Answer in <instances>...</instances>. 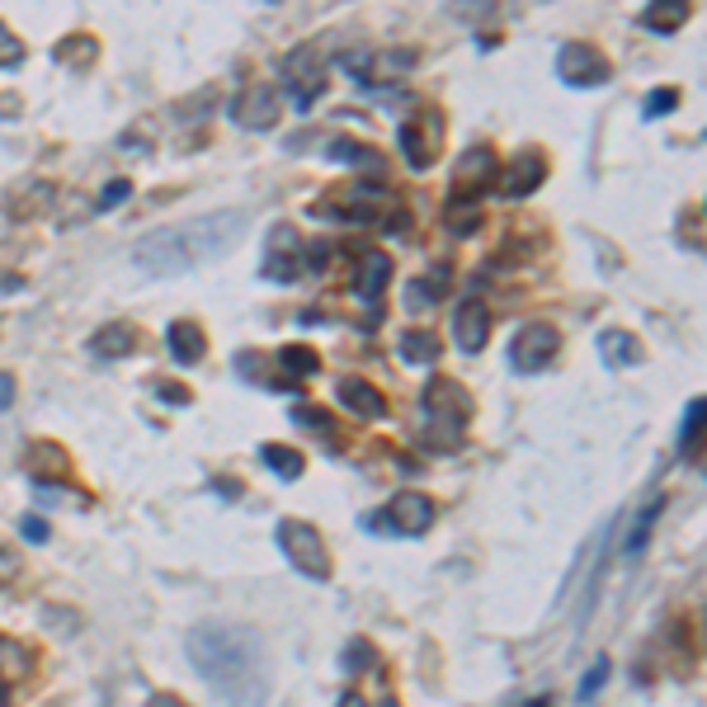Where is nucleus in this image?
<instances>
[{
    "mask_svg": "<svg viewBox=\"0 0 707 707\" xmlns=\"http://www.w3.org/2000/svg\"><path fill=\"white\" fill-rule=\"evenodd\" d=\"M189 660L213 684L227 707H265L269 698V660L265 642L241 622H203L189 637Z\"/></svg>",
    "mask_w": 707,
    "mask_h": 707,
    "instance_id": "nucleus-1",
    "label": "nucleus"
},
{
    "mask_svg": "<svg viewBox=\"0 0 707 707\" xmlns=\"http://www.w3.org/2000/svg\"><path fill=\"white\" fill-rule=\"evenodd\" d=\"M246 231V213L241 208H222V213H203L194 222L152 231L132 246V265L146 274H189L198 265H213L241 241Z\"/></svg>",
    "mask_w": 707,
    "mask_h": 707,
    "instance_id": "nucleus-2",
    "label": "nucleus"
},
{
    "mask_svg": "<svg viewBox=\"0 0 707 707\" xmlns=\"http://www.w3.org/2000/svg\"><path fill=\"white\" fill-rule=\"evenodd\" d=\"M425 415H429V444L453 448L472 420V397L458 383H448V377H434V383H425Z\"/></svg>",
    "mask_w": 707,
    "mask_h": 707,
    "instance_id": "nucleus-3",
    "label": "nucleus"
},
{
    "mask_svg": "<svg viewBox=\"0 0 707 707\" xmlns=\"http://www.w3.org/2000/svg\"><path fill=\"white\" fill-rule=\"evenodd\" d=\"M279 548L288 552V562L311 580H331V552H325L321 534L303 519H279Z\"/></svg>",
    "mask_w": 707,
    "mask_h": 707,
    "instance_id": "nucleus-4",
    "label": "nucleus"
},
{
    "mask_svg": "<svg viewBox=\"0 0 707 707\" xmlns=\"http://www.w3.org/2000/svg\"><path fill=\"white\" fill-rule=\"evenodd\" d=\"M556 349H562V335H556V325L528 321L524 331L514 335V345H510V363H514V373H542L556 359Z\"/></svg>",
    "mask_w": 707,
    "mask_h": 707,
    "instance_id": "nucleus-5",
    "label": "nucleus"
},
{
    "mask_svg": "<svg viewBox=\"0 0 707 707\" xmlns=\"http://www.w3.org/2000/svg\"><path fill=\"white\" fill-rule=\"evenodd\" d=\"M556 72H562L566 86L594 90V86H604L608 80V57L594 43H566L562 57H556Z\"/></svg>",
    "mask_w": 707,
    "mask_h": 707,
    "instance_id": "nucleus-6",
    "label": "nucleus"
},
{
    "mask_svg": "<svg viewBox=\"0 0 707 707\" xmlns=\"http://www.w3.org/2000/svg\"><path fill=\"white\" fill-rule=\"evenodd\" d=\"M283 86L293 90V104L303 108V114L321 100V90H325V72H321V62L311 57V48L288 52V62H283Z\"/></svg>",
    "mask_w": 707,
    "mask_h": 707,
    "instance_id": "nucleus-7",
    "label": "nucleus"
},
{
    "mask_svg": "<svg viewBox=\"0 0 707 707\" xmlns=\"http://www.w3.org/2000/svg\"><path fill=\"white\" fill-rule=\"evenodd\" d=\"M231 118H236L241 128H250V132H265V128H274L279 124V90L274 86H246L231 100Z\"/></svg>",
    "mask_w": 707,
    "mask_h": 707,
    "instance_id": "nucleus-8",
    "label": "nucleus"
},
{
    "mask_svg": "<svg viewBox=\"0 0 707 707\" xmlns=\"http://www.w3.org/2000/svg\"><path fill=\"white\" fill-rule=\"evenodd\" d=\"M434 519V505H429V496H420V491H401L391 505L377 514L373 524H387L391 534H401V538H415V534H425Z\"/></svg>",
    "mask_w": 707,
    "mask_h": 707,
    "instance_id": "nucleus-9",
    "label": "nucleus"
},
{
    "mask_svg": "<svg viewBox=\"0 0 707 707\" xmlns=\"http://www.w3.org/2000/svg\"><path fill=\"white\" fill-rule=\"evenodd\" d=\"M439 142H444V124H439V118L429 124V114H420V118H406V124H401V152H406V160H411L415 170L434 166Z\"/></svg>",
    "mask_w": 707,
    "mask_h": 707,
    "instance_id": "nucleus-10",
    "label": "nucleus"
},
{
    "mask_svg": "<svg viewBox=\"0 0 707 707\" xmlns=\"http://www.w3.org/2000/svg\"><path fill=\"white\" fill-rule=\"evenodd\" d=\"M303 265H307V255H303V241H297V231L288 222L274 227V236H269V265H265V274L279 279V283H293L297 274H303Z\"/></svg>",
    "mask_w": 707,
    "mask_h": 707,
    "instance_id": "nucleus-11",
    "label": "nucleus"
},
{
    "mask_svg": "<svg viewBox=\"0 0 707 707\" xmlns=\"http://www.w3.org/2000/svg\"><path fill=\"white\" fill-rule=\"evenodd\" d=\"M496 170H500V166H496V152H491V146H472V152H462L458 170H453L458 198H477L481 189H491Z\"/></svg>",
    "mask_w": 707,
    "mask_h": 707,
    "instance_id": "nucleus-12",
    "label": "nucleus"
},
{
    "mask_svg": "<svg viewBox=\"0 0 707 707\" xmlns=\"http://www.w3.org/2000/svg\"><path fill=\"white\" fill-rule=\"evenodd\" d=\"M453 339L462 354H481L486 339H491V307L477 303V297H467L458 311H453Z\"/></svg>",
    "mask_w": 707,
    "mask_h": 707,
    "instance_id": "nucleus-13",
    "label": "nucleus"
},
{
    "mask_svg": "<svg viewBox=\"0 0 707 707\" xmlns=\"http://www.w3.org/2000/svg\"><path fill=\"white\" fill-rule=\"evenodd\" d=\"M542 180H548V160H542V152H519L505 170V198H528Z\"/></svg>",
    "mask_w": 707,
    "mask_h": 707,
    "instance_id": "nucleus-14",
    "label": "nucleus"
},
{
    "mask_svg": "<svg viewBox=\"0 0 707 707\" xmlns=\"http://www.w3.org/2000/svg\"><path fill=\"white\" fill-rule=\"evenodd\" d=\"M339 406H349V415H359V420L387 415V397L373 383H363V377H345V383H339Z\"/></svg>",
    "mask_w": 707,
    "mask_h": 707,
    "instance_id": "nucleus-15",
    "label": "nucleus"
},
{
    "mask_svg": "<svg viewBox=\"0 0 707 707\" xmlns=\"http://www.w3.org/2000/svg\"><path fill=\"white\" fill-rule=\"evenodd\" d=\"M387 283H391V260H387L383 250H369L359 260V274H354V293H359L363 303H377Z\"/></svg>",
    "mask_w": 707,
    "mask_h": 707,
    "instance_id": "nucleus-16",
    "label": "nucleus"
},
{
    "mask_svg": "<svg viewBox=\"0 0 707 707\" xmlns=\"http://www.w3.org/2000/svg\"><path fill=\"white\" fill-rule=\"evenodd\" d=\"M132 339H138V331L124 321H108L100 325V331L90 335V349L100 354V359H124V354H132Z\"/></svg>",
    "mask_w": 707,
    "mask_h": 707,
    "instance_id": "nucleus-17",
    "label": "nucleus"
},
{
    "mask_svg": "<svg viewBox=\"0 0 707 707\" xmlns=\"http://www.w3.org/2000/svg\"><path fill=\"white\" fill-rule=\"evenodd\" d=\"M166 345H170V354L180 363H198L203 349H208V339H203V331H198L194 321H175L170 331H166Z\"/></svg>",
    "mask_w": 707,
    "mask_h": 707,
    "instance_id": "nucleus-18",
    "label": "nucleus"
},
{
    "mask_svg": "<svg viewBox=\"0 0 707 707\" xmlns=\"http://www.w3.org/2000/svg\"><path fill=\"white\" fill-rule=\"evenodd\" d=\"M325 152H331V160H339V166H354V170H383V156L373 152L369 142H349V138H335L331 146H325Z\"/></svg>",
    "mask_w": 707,
    "mask_h": 707,
    "instance_id": "nucleus-19",
    "label": "nucleus"
},
{
    "mask_svg": "<svg viewBox=\"0 0 707 707\" xmlns=\"http://www.w3.org/2000/svg\"><path fill=\"white\" fill-rule=\"evenodd\" d=\"M397 354L406 363H434L439 359V339H434L429 331H401V339H397Z\"/></svg>",
    "mask_w": 707,
    "mask_h": 707,
    "instance_id": "nucleus-20",
    "label": "nucleus"
},
{
    "mask_svg": "<svg viewBox=\"0 0 707 707\" xmlns=\"http://www.w3.org/2000/svg\"><path fill=\"white\" fill-rule=\"evenodd\" d=\"M260 458L269 462V472H279L283 481H297V477H303V453H297V448H288V444H265Z\"/></svg>",
    "mask_w": 707,
    "mask_h": 707,
    "instance_id": "nucleus-21",
    "label": "nucleus"
},
{
    "mask_svg": "<svg viewBox=\"0 0 707 707\" xmlns=\"http://www.w3.org/2000/svg\"><path fill=\"white\" fill-rule=\"evenodd\" d=\"M684 20H689L684 0H660V5H651L646 15H642V24H646V29H656V34H674Z\"/></svg>",
    "mask_w": 707,
    "mask_h": 707,
    "instance_id": "nucleus-22",
    "label": "nucleus"
},
{
    "mask_svg": "<svg viewBox=\"0 0 707 707\" xmlns=\"http://www.w3.org/2000/svg\"><path fill=\"white\" fill-rule=\"evenodd\" d=\"M279 363H283V373H288V383L297 387V377H311L321 369V359L311 354L307 345H288V349H279Z\"/></svg>",
    "mask_w": 707,
    "mask_h": 707,
    "instance_id": "nucleus-23",
    "label": "nucleus"
},
{
    "mask_svg": "<svg viewBox=\"0 0 707 707\" xmlns=\"http://www.w3.org/2000/svg\"><path fill=\"white\" fill-rule=\"evenodd\" d=\"M604 359L608 363H642V345L628 335V331H604Z\"/></svg>",
    "mask_w": 707,
    "mask_h": 707,
    "instance_id": "nucleus-24",
    "label": "nucleus"
},
{
    "mask_svg": "<svg viewBox=\"0 0 707 707\" xmlns=\"http://www.w3.org/2000/svg\"><path fill=\"white\" fill-rule=\"evenodd\" d=\"M703 411H707V401L703 397H693L689 401V415H684V458H693L698 462V453H703Z\"/></svg>",
    "mask_w": 707,
    "mask_h": 707,
    "instance_id": "nucleus-25",
    "label": "nucleus"
},
{
    "mask_svg": "<svg viewBox=\"0 0 707 707\" xmlns=\"http://www.w3.org/2000/svg\"><path fill=\"white\" fill-rule=\"evenodd\" d=\"M444 283H448V274H444V269H439V274H434V283H429V288H425V279H420V283H411V293H406V303H411V311H420V303H434V297L444 293Z\"/></svg>",
    "mask_w": 707,
    "mask_h": 707,
    "instance_id": "nucleus-26",
    "label": "nucleus"
},
{
    "mask_svg": "<svg viewBox=\"0 0 707 707\" xmlns=\"http://www.w3.org/2000/svg\"><path fill=\"white\" fill-rule=\"evenodd\" d=\"M339 665H345L349 674L369 670V665H373V646H369V642H363V637H359V642H349V651H345V656H339Z\"/></svg>",
    "mask_w": 707,
    "mask_h": 707,
    "instance_id": "nucleus-27",
    "label": "nucleus"
},
{
    "mask_svg": "<svg viewBox=\"0 0 707 707\" xmlns=\"http://www.w3.org/2000/svg\"><path fill=\"white\" fill-rule=\"evenodd\" d=\"M293 420H297V425H303V429H317V434H331V415H325V411H321V406H297V411H293Z\"/></svg>",
    "mask_w": 707,
    "mask_h": 707,
    "instance_id": "nucleus-28",
    "label": "nucleus"
},
{
    "mask_svg": "<svg viewBox=\"0 0 707 707\" xmlns=\"http://www.w3.org/2000/svg\"><path fill=\"white\" fill-rule=\"evenodd\" d=\"M24 57V48H20V38L10 34V24H0V66H15Z\"/></svg>",
    "mask_w": 707,
    "mask_h": 707,
    "instance_id": "nucleus-29",
    "label": "nucleus"
},
{
    "mask_svg": "<svg viewBox=\"0 0 707 707\" xmlns=\"http://www.w3.org/2000/svg\"><path fill=\"white\" fill-rule=\"evenodd\" d=\"M128 194H132V184H128V180H108V184H104V194H100V213L118 208V203H124Z\"/></svg>",
    "mask_w": 707,
    "mask_h": 707,
    "instance_id": "nucleus-30",
    "label": "nucleus"
},
{
    "mask_svg": "<svg viewBox=\"0 0 707 707\" xmlns=\"http://www.w3.org/2000/svg\"><path fill=\"white\" fill-rule=\"evenodd\" d=\"M674 104H679V94H674V90H656V94H651V100H646V118H660V114H670Z\"/></svg>",
    "mask_w": 707,
    "mask_h": 707,
    "instance_id": "nucleus-31",
    "label": "nucleus"
},
{
    "mask_svg": "<svg viewBox=\"0 0 707 707\" xmlns=\"http://www.w3.org/2000/svg\"><path fill=\"white\" fill-rule=\"evenodd\" d=\"M604 674H608V660H600V665H594V670L590 674H584V698H594V693H600V684H604Z\"/></svg>",
    "mask_w": 707,
    "mask_h": 707,
    "instance_id": "nucleus-32",
    "label": "nucleus"
},
{
    "mask_svg": "<svg viewBox=\"0 0 707 707\" xmlns=\"http://www.w3.org/2000/svg\"><path fill=\"white\" fill-rule=\"evenodd\" d=\"M24 538H29V542H43V538H48V524L29 514V519H24Z\"/></svg>",
    "mask_w": 707,
    "mask_h": 707,
    "instance_id": "nucleus-33",
    "label": "nucleus"
},
{
    "mask_svg": "<svg viewBox=\"0 0 707 707\" xmlns=\"http://www.w3.org/2000/svg\"><path fill=\"white\" fill-rule=\"evenodd\" d=\"M15 566H20V562H15V552H10V548H0V584H5L10 576H15Z\"/></svg>",
    "mask_w": 707,
    "mask_h": 707,
    "instance_id": "nucleus-34",
    "label": "nucleus"
},
{
    "mask_svg": "<svg viewBox=\"0 0 707 707\" xmlns=\"http://www.w3.org/2000/svg\"><path fill=\"white\" fill-rule=\"evenodd\" d=\"M156 397H166L170 406H184V401H189V391H180V387H156Z\"/></svg>",
    "mask_w": 707,
    "mask_h": 707,
    "instance_id": "nucleus-35",
    "label": "nucleus"
},
{
    "mask_svg": "<svg viewBox=\"0 0 707 707\" xmlns=\"http://www.w3.org/2000/svg\"><path fill=\"white\" fill-rule=\"evenodd\" d=\"M146 707H184V698H175V693H156Z\"/></svg>",
    "mask_w": 707,
    "mask_h": 707,
    "instance_id": "nucleus-36",
    "label": "nucleus"
},
{
    "mask_svg": "<svg viewBox=\"0 0 707 707\" xmlns=\"http://www.w3.org/2000/svg\"><path fill=\"white\" fill-rule=\"evenodd\" d=\"M10 401H15V383H10V377L0 373V406H10Z\"/></svg>",
    "mask_w": 707,
    "mask_h": 707,
    "instance_id": "nucleus-37",
    "label": "nucleus"
},
{
    "mask_svg": "<svg viewBox=\"0 0 707 707\" xmlns=\"http://www.w3.org/2000/svg\"><path fill=\"white\" fill-rule=\"evenodd\" d=\"M339 707H369V703H363V693H345V698H339Z\"/></svg>",
    "mask_w": 707,
    "mask_h": 707,
    "instance_id": "nucleus-38",
    "label": "nucleus"
},
{
    "mask_svg": "<svg viewBox=\"0 0 707 707\" xmlns=\"http://www.w3.org/2000/svg\"><path fill=\"white\" fill-rule=\"evenodd\" d=\"M10 698V684H5V679H0V703H5Z\"/></svg>",
    "mask_w": 707,
    "mask_h": 707,
    "instance_id": "nucleus-39",
    "label": "nucleus"
},
{
    "mask_svg": "<svg viewBox=\"0 0 707 707\" xmlns=\"http://www.w3.org/2000/svg\"><path fill=\"white\" fill-rule=\"evenodd\" d=\"M383 707H401V703L397 698H383Z\"/></svg>",
    "mask_w": 707,
    "mask_h": 707,
    "instance_id": "nucleus-40",
    "label": "nucleus"
},
{
    "mask_svg": "<svg viewBox=\"0 0 707 707\" xmlns=\"http://www.w3.org/2000/svg\"><path fill=\"white\" fill-rule=\"evenodd\" d=\"M528 707H548V698H538V703H528Z\"/></svg>",
    "mask_w": 707,
    "mask_h": 707,
    "instance_id": "nucleus-41",
    "label": "nucleus"
}]
</instances>
